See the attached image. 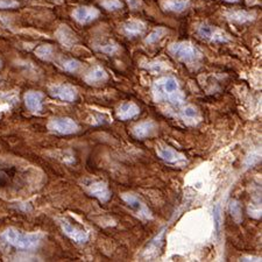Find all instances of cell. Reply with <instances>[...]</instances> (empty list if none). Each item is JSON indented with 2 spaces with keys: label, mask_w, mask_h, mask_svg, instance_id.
<instances>
[{
  "label": "cell",
  "mask_w": 262,
  "mask_h": 262,
  "mask_svg": "<svg viewBox=\"0 0 262 262\" xmlns=\"http://www.w3.org/2000/svg\"><path fill=\"white\" fill-rule=\"evenodd\" d=\"M229 212H231L232 218L235 219L237 224H240L243 220V211H241V205L238 200L229 201Z\"/></svg>",
  "instance_id": "83f0119b"
},
{
  "label": "cell",
  "mask_w": 262,
  "mask_h": 262,
  "mask_svg": "<svg viewBox=\"0 0 262 262\" xmlns=\"http://www.w3.org/2000/svg\"><path fill=\"white\" fill-rule=\"evenodd\" d=\"M95 48L98 51L106 55H114L119 51V44L114 41H112V40H108V41L96 44Z\"/></svg>",
  "instance_id": "d4e9b609"
},
{
  "label": "cell",
  "mask_w": 262,
  "mask_h": 262,
  "mask_svg": "<svg viewBox=\"0 0 262 262\" xmlns=\"http://www.w3.org/2000/svg\"><path fill=\"white\" fill-rule=\"evenodd\" d=\"M43 238V233H23L14 227H9L3 233V239L7 244L23 251H32L40 247Z\"/></svg>",
  "instance_id": "3957f363"
},
{
  "label": "cell",
  "mask_w": 262,
  "mask_h": 262,
  "mask_svg": "<svg viewBox=\"0 0 262 262\" xmlns=\"http://www.w3.org/2000/svg\"><path fill=\"white\" fill-rule=\"evenodd\" d=\"M59 224L64 235L74 241V243L85 244L89 241V233L84 231V229L72 225L70 221H68L67 219H60Z\"/></svg>",
  "instance_id": "8fae6325"
},
{
  "label": "cell",
  "mask_w": 262,
  "mask_h": 262,
  "mask_svg": "<svg viewBox=\"0 0 262 262\" xmlns=\"http://www.w3.org/2000/svg\"><path fill=\"white\" fill-rule=\"evenodd\" d=\"M157 131V126L152 120H146L136 124L132 128V134L136 139H146L149 136H153Z\"/></svg>",
  "instance_id": "2e32d148"
},
{
  "label": "cell",
  "mask_w": 262,
  "mask_h": 262,
  "mask_svg": "<svg viewBox=\"0 0 262 262\" xmlns=\"http://www.w3.org/2000/svg\"><path fill=\"white\" fill-rule=\"evenodd\" d=\"M122 199L126 203L127 207L139 217V218L142 220L153 219V213L151 210H149L147 205L135 195H133V193H123Z\"/></svg>",
  "instance_id": "9c48e42d"
},
{
  "label": "cell",
  "mask_w": 262,
  "mask_h": 262,
  "mask_svg": "<svg viewBox=\"0 0 262 262\" xmlns=\"http://www.w3.org/2000/svg\"><path fill=\"white\" fill-rule=\"evenodd\" d=\"M60 66H61L63 70L71 72V74H74V72H77L82 69V63L75 59L61 60V61H60Z\"/></svg>",
  "instance_id": "4316f807"
},
{
  "label": "cell",
  "mask_w": 262,
  "mask_h": 262,
  "mask_svg": "<svg viewBox=\"0 0 262 262\" xmlns=\"http://www.w3.org/2000/svg\"><path fill=\"white\" fill-rule=\"evenodd\" d=\"M196 33L200 39L212 43H226L231 41V36L226 32L207 22L199 23L196 28Z\"/></svg>",
  "instance_id": "5b68a950"
},
{
  "label": "cell",
  "mask_w": 262,
  "mask_h": 262,
  "mask_svg": "<svg viewBox=\"0 0 262 262\" xmlns=\"http://www.w3.org/2000/svg\"><path fill=\"white\" fill-rule=\"evenodd\" d=\"M128 7H130L131 10L135 11V10H139L141 5H142V3H141V0H126Z\"/></svg>",
  "instance_id": "1f68e13d"
},
{
  "label": "cell",
  "mask_w": 262,
  "mask_h": 262,
  "mask_svg": "<svg viewBox=\"0 0 262 262\" xmlns=\"http://www.w3.org/2000/svg\"><path fill=\"white\" fill-rule=\"evenodd\" d=\"M225 17L228 21L235 23H248L256 19V13L254 11H244V10H232L225 13Z\"/></svg>",
  "instance_id": "e0dca14e"
},
{
  "label": "cell",
  "mask_w": 262,
  "mask_h": 262,
  "mask_svg": "<svg viewBox=\"0 0 262 262\" xmlns=\"http://www.w3.org/2000/svg\"><path fill=\"white\" fill-rule=\"evenodd\" d=\"M152 95L156 103H169L176 106L182 104L185 99L179 80L172 76H166L155 80L152 86Z\"/></svg>",
  "instance_id": "7a4b0ae2"
},
{
  "label": "cell",
  "mask_w": 262,
  "mask_h": 262,
  "mask_svg": "<svg viewBox=\"0 0 262 262\" xmlns=\"http://www.w3.org/2000/svg\"><path fill=\"white\" fill-rule=\"evenodd\" d=\"M180 117L187 125H196L201 120L198 108L192 106V105H188V106L182 108V111L180 112Z\"/></svg>",
  "instance_id": "7402d4cb"
},
{
  "label": "cell",
  "mask_w": 262,
  "mask_h": 262,
  "mask_svg": "<svg viewBox=\"0 0 262 262\" xmlns=\"http://www.w3.org/2000/svg\"><path fill=\"white\" fill-rule=\"evenodd\" d=\"M161 7L164 12L182 13L190 7V2L189 0H163L161 2Z\"/></svg>",
  "instance_id": "44dd1931"
},
{
  "label": "cell",
  "mask_w": 262,
  "mask_h": 262,
  "mask_svg": "<svg viewBox=\"0 0 262 262\" xmlns=\"http://www.w3.org/2000/svg\"><path fill=\"white\" fill-rule=\"evenodd\" d=\"M19 5L17 0H0V10H13L19 7Z\"/></svg>",
  "instance_id": "4dcf8cb0"
},
{
  "label": "cell",
  "mask_w": 262,
  "mask_h": 262,
  "mask_svg": "<svg viewBox=\"0 0 262 262\" xmlns=\"http://www.w3.org/2000/svg\"><path fill=\"white\" fill-rule=\"evenodd\" d=\"M140 113V107L134 103H123L117 110V118L123 120V122H126V120H130L135 118L136 115Z\"/></svg>",
  "instance_id": "ffe728a7"
},
{
  "label": "cell",
  "mask_w": 262,
  "mask_h": 262,
  "mask_svg": "<svg viewBox=\"0 0 262 262\" xmlns=\"http://www.w3.org/2000/svg\"><path fill=\"white\" fill-rule=\"evenodd\" d=\"M54 47L51 44H41L35 49V55L42 61L49 62L54 59Z\"/></svg>",
  "instance_id": "cb8c5ba5"
},
{
  "label": "cell",
  "mask_w": 262,
  "mask_h": 262,
  "mask_svg": "<svg viewBox=\"0 0 262 262\" xmlns=\"http://www.w3.org/2000/svg\"><path fill=\"white\" fill-rule=\"evenodd\" d=\"M168 34V31L164 27H157L155 30H153L151 33L147 35V38L144 39V43L146 44H154L159 42L160 40H162L164 36Z\"/></svg>",
  "instance_id": "484cf974"
},
{
  "label": "cell",
  "mask_w": 262,
  "mask_h": 262,
  "mask_svg": "<svg viewBox=\"0 0 262 262\" xmlns=\"http://www.w3.org/2000/svg\"><path fill=\"white\" fill-rule=\"evenodd\" d=\"M43 94L39 91H28L25 95V105L26 107L33 113H39L42 111V99Z\"/></svg>",
  "instance_id": "ac0fdd59"
},
{
  "label": "cell",
  "mask_w": 262,
  "mask_h": 262,
  "mask_svg": "<svg viewBox=\"0 0 262 262\" xmlns=\"http://www.w3.org/2000/svg\"><path fill=\"white\" fill-rule=\"evenodd\" d=\"M48 92L51 97L67 103H74L78 97L76 88L69 84H52L48 88Z\"/></svg>",
  "instance_id": "30bf717a"
},
{
  "label": "cell",
  "mask_w": 262,
  "mask_h": 262,
  "mask_svg": "<svg viewBox=\"0 0 262 262\" xmlns=\"http://www.w3.org/2000/svg\"><path fill=\"white\" fill-rule=\"evenodd\" d=\"M47 127L50 132L57 133V134L61 135L75 134L79 131L78 124L74 119L68 118V117H59V118L50 119Z\"/></svg>",
  "instance_id": "52a82bcc"
},
{
  "label": "cell",
  "mask_w": 262,
  "mask_h": 262,
  "mask_svg": "<svg viewBox=\"0 0 262 262\" xmlns=\"http://www.w3.org/2000/svg\"><path fill=\"white\" fill-rule=\"evenodd\" d=\"M240 261H261V257H259V256H244V257H241Z\"/></svg>",
  "instance_id": "d6a6232c"
},
{
  "label": "cell",
  "mask_w": 262,
  "mask_h": 262,
  "mask_svg": "<svg viewBox=\"0 0 262 262\" xmlns=\"http://www.w3.org/2000/svg\"><path fill=\"white\" fill-rule=\"evenodd\" d=\"M36 176L34 169L15 163L0 162V192L11 195L25 190Z\"/></svg>",
  "instance_id": "6da1fadb"
},
{
  "label": "cell",
  "mask_w": 262,
  "mask_h": 262,
  "mask_svg": "<svg viewBox=\"0 0 262 262\" xmlns=\"http://www.w3.org/2000/svg\"><path fill=\"white\" fill-rule=\"evenodd\" d=\"M144 69L148 70L149 72H152V74H161V72H164L170 69L168 66L167 62H163V61H149L143 63L142 66H141Z\"/></svg>",
  "instance_id": "603a6c76"
},
{
  "label": "cell",
  "mask_w": 262,
  "mask_h": 262,
  "mask_svg": "<svg viewBox=\"0 0 262 262\" xmlns=\"http://www.w3.org/2000/svg\"><path fill=\"white\" fill-rule=\"evenodd\" d=\"M168 51L177 61L183 62L185 64L197 63L201 59L200 50L189 41L171 43L168 47Z\"/></svg>",
  "instance_id": "277c9868"
},
{
  "label": "cell",
  "mask_w": 262,
  "mask_h": 262,
  "mask_svg": "<svg viewBox=\"0 0 262 262\" xmlns=\"http://www.w3.org/2000/svg\"><path fill=\"white\" fill-rule=\"evenodd\" d=\"M146 31V25L144 22L141 21V20H128L123 25L122 27V32L123 33L128 36V38H134V36H139L142 35Z\"/></svg>",
  "instance_id": "d6986e66"
},
{
  "label": "cell",
  "mask_w": 262,
  "mask_h": 262,
  "mask_svg": "<svg viewBox=\"0 0 262 262\" xmlns=\"http://www.w3.org/2000/svg\"><path fill=\"white\" fill-rule=\"evenodd\" d=\"M100 12L92 6H80L72 12V18L80 25H88L99 18Z\"/></svg>",
  "instance_id": "7c38bea8"
},
{
  "label": "cell",
  "mask_w": 262,
  "mask_h": 262,
  "mask_svg": "<svg viewBox=\"0 0 262 262\" xmlns=\"http://www.w3.org/2000/svg\"><path fill=\"white\" fill-rule=\"evenodd\" d=\"M0 67H2V61H0Z\"/></svg>",
  "instance_id": "e575fe53"
},
{
  "label": "cell",
  "mask_w": 262,
  "mask_h": 262,
  "mask_svg": "<svg viewBox=\"0 0 262 262\" xmlns=\"http://www.w3.org/2000/svg\"><path fill=\"white\" fill-rule=\"evenodd\" d=\"M55 36L57 39V41L62 44L67 49H71L74 48L78 42V39L76 34L72 32L67 25H61L57 31L55 32Z\"/></svg>",
  "instance_id": "9a60e30c"
},
{
  "label": "cell",
  "mask_w": 262,
  "mask_h": 262,
  "mask_svg": "<svg viewBox=\"0 0 262 262\" xmlns=\"http://www.w3.org/2000/svg\"><path fill=\"white\" fill-rule=\"evenodd\" d=\"M82 187L88 192V195L95 197L102 203H106L111 198V190L108 189V185L103 181L86 180L83 182Z\"/></svg>",
  "instance_id": "ba28073f"
},
{
  "label": "cell",
  "mask_w": 262,
  "mask_h": 262,
  "mask_svg": "<svg viewBox=\"0 0 262 262\" xmlns=\"http://www.w3.org/2000/svg\"><path fill=\"white\" fill-rule=\"evenodd\" d=\"M164 235H166V228H162L159 235H156L151 241H149V244L147 245V247L144 248L142 254L143 259L152 261L153 259H155V257L159 255L164 241Z\"/></svg>",
  "instance_id": "5bb4252c"
},
{
  "label": "cell",
  "mask_w": 262,
  "mask_h": 262,
  "mask_svg": "<svg viewBox=\"0 0 262 262\" xmlns=\"http://www.w3.org/2000/svg\"><path fill=\"white\" fill-rule=\"evenodd\" d=\"M156 154L161 160L164 161L167 164H170L172 167L182 168L188 163L187 157L182 153L175 151L174 148L167 144H156L155 147Z\"/></svg>",
  "instance_id": "8992f818"
},
{
  "label": "cell",
  "mask_w": 262,
  "mask_h": 262,
  "mask_svg": "<svg viewBox=\"0 0 262 262\" xmlns=\"http://www.w3.org/2000/svg\"><path fill=\"white\" fill-rule=\"evenodd\" d=\"M100 5L107 11H118L124 6L120 0H100Z\"/></svg>",
  "instance_id": "f546056e"
},
{
  "label": "cell",
  "mask_w": 262,
  "mask_h": 262,
  "mask_svg": "<svg viewBox=\"0 0 262 262\" xmlns=\"http://www.w3.org/2000/svg\"><path fill=\"white\" fill-rule=\"evenodd\" d=\"M84 82L89 85L92 86H99L103 85L108 80V74L106 70L100 66H95L89 70L85 75H84Z\"/></svg>",
  "instance_id": "4fadbf2b"
},
{
  "label": "cell",
  "mask_w": 262,
  "mask_h": 262,
  "mask_svg": "<svg viewBox=\"0 0 262 262\" xmlns=\"http://www.w3.org/2000/svg\"><path fill=\"white\" fill-rule=\"evenodd\" d=\"M213 213V221H215V229L217 235H219L220 228H221V223H223V216H221V208L219 204H216L212 210Z\"/></svg>",
  "instance_id": "f1b7e54d"
},
{
  "label": "cell",
  "mask_w": 262,
  "mask_h": 262,
  "mask_svg": "<svg viewBox=\"0 0 262 262\" xmlns=\"http://www.w3.org/2000/svg\"><path fill=\"white\" fill-rule=\"evenodd\" d=\"M225 2H226V3H238V2H239V0H225Z\"/></svg>",
  "instance_id": "836d02e7"
}]
</instances>
